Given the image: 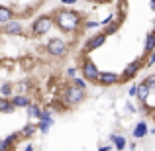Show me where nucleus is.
Here are the masks:
<instances>
[{
    "label": "nucleus",
    "instance_id": "obj_1",
    "mask_svg": "<svg viewBox=\"0 0 155 151\" xmlns=\"http://www.w3.org/2000/svg\"><path fill=\"white\" fill-rule=\"evenodd\" d=\"M53 24H57L63 31H75L81 24V14L75 10H59L53 18Z\"/></svg>",
    "mask_w": 155,
    "mask_h": 151
},
{
    "label": "nucleus",
    "instance_id": "obj_2",
    "mask_svg": "<svg viewBox=\"0 0 155 151\" xmlns=\"http://www.w3.org/2000/svg\"><path fill=\"white\" fill-rule=\"evenodd\" d=\"M84 90L83 88H77V87H67L65 88V92H63V98H65V102H67L69 106H77V104H81V102L84 100Z\"/></svg>",
    "mask_w": 155,
    "mask_h": 151
},
{
    "label": "nucleus",
    "instance_id": "obj_3",
    "mask_svg": "<svg viewBox=\"0 0 155 151\" xmlns=\"http://www.w3.org/2000/svg\"><path fill=\"white\" fill-rule=\"evenodd\" d=\"M51 26H53V18L51 16H39L38 20H34L31 30H34L35 35H43V34H47V31L51 30Z\"/></svg>",
    "mask_w": 155,
    "mask_h": 151
},
{
    "label": "nucleus",
    "instance_id": "obj_4",
    "mask_svg": "<svg viewBox=\"0 0 155 151\" xmlns=\"http://www.w3.org/2000/svg\"><path fill=\"white\" fill-rule=\"evenodd\" d=\"M67 51H69V47L63 39H51V41L47 43V53L53 55V57H65Z\"/></svg>",
    "mask_w": 155,
    "mask_h": 151
},
{
    "label": "nucleus",
    "instance_id": "obj_5",
    "mask_svg": "<svg viewBox=\"0 0 155 151\" xmlns=\"http://www.w3.org/2000/svg\"><path fill=\"white\" fill-rule=\"evenodd\" d=\"M98 69H96V65L92 63L91 59H84V63H83V77L87 80H96L98 79Z\"/></svg>",
    "mask_w": 155,
    "mask_h": 151
},
{
    "label": "nucleus",
    "instance_id": "obj_6",
    "mask_svg": "<svg viewBox=\"0 0 155 151\" xmlns=\"http://www.w3.org/2000/svg\"><path fill=\"white\" fill-rule=\"evenodd\" d=\"M96 80H98L100 84H104V87H110V84H116L118 80H120V77L112 71H106V73H98V79Z\"/></svg>",
    "mask_w": 155,
    "mask_h": 151
},
{
    "label": "nucleus",
    "instance_id": "obj_7",
    "mask_svg": "<svg viewBox=\"0 0 155 151\" xmlns=\"http://www.w3.org/2000/svg\"><path fill=\"white\" fill-rule=\"evenodd\" d=\"M140 69H141V61L137 59V61H134V63H130L128 67L124 69V73H122V77H120V79H122V80H130V79H132V77L136 75L137 71H140Z\"/></svg>",
    "mask_w": 155,
    "mask_h": 151
},
{
    "label": "nucleus",
    "instance_id": "obj_8",
    "mask_svg": "<svg viewBox=\"0 0 155 151\" xmlns=\"http://www.w3.org/2000/svg\"><path fill=\"white\" fill-rule=\"evenodd\" d=\"M104 41H106V34H96V35H92V38L87 41V49L88 51L98 49L100 45H104Z\"/></svg>",
    "mask_w": 155,
    "mask_h": 151
},
{
    "label": "nucleus",
    "instance_id": "obj_9",
    "mask_svg": "<svg viewBox=\"0 0 155 151\" xmlns=\"http://www.w3.org/2000/svg\"><path fill=\"white\" fill-rule=\"evenodd\" d=\"M4 31H6V34H22V24L16 22V20L14 22L10 20V22L4 24Z\"/></svg>",
    "mask_w": 155,
    "mask_h": 151
},
{
    "label": "nucleus",
    "instance_id": "obj_10",
    "mask_svg": "<svg viewBox=\"0 0 155 151\" xmlns=\"http://www.w3.org/2000/svg\"><path fill=\"white\" fill-rule=\"evenodd\" d=\"M151 90H153V88H149V87H147L145 83H141L140 87H136V96H140V100L143 102V100L147 98L149 94H151Z\"/></svg>",
    "mask_w": 155,
    "mask_h": 151
},
{
    "label": "nucleus",
    "instance_id": "obj_11",
    "mask_svg": "<svg viewBox=\"0 0 155 151\" xmlns=\"http://www.w3.org/2000/svg\"><path fill=\"white\" fill-rule=\"evenodd\" d=\"M147 136V124L145 122H140V124L134 128V137L136 140H141V137H145Z\"/></svg>",
    "mask_w": 155,
    "mask_h": 151
},
{
    "label": "nucleus",
    "instance_id": "obj_12",
    "mask_svg": "<svg viewBox=\"0 0 155 151\" xmlns=\"http://www.w3.org/2000/svg\"><path fill=\"white\" fill-rule=\"evenodd\" d=\"M12 16H14V12H12L8 6H0V24L10 22V20H12Z\"/></svg>",
    "mask_w": 155,
    "mask_h": 151
},
{
    "label": "nucleus",
    "instance_id": "obj_13",
    "mask_svg": "<svg viewBox=\"0 0 155 151\" xmlns=\"http://www.w3.org/2000/svg\"><path fill=\"white\" fill-rule=\"evenodd\" d=\"M26 108H28V116H30V118H41V112H43V110L39 108L38 104H28Z\"/></svg>",
    "mask_w": 155,
    "mask_h": 151
},
{
    "label": "nucleus",
    "instance_id": "obj_14",
    "mask_svg": "<svg viewBox=\"0 0 155 151\" xmlns=\"http://www.w3.org/2000/svg\"><path fill=\"white\" fill-rule=\"evenodd\" d=\"M110 140L114 141V145H116L118 151H124V147H126V140H124L122 136H110Z\"/></svg>",
    "mask_w": 155,
    "mask_h": 151
},
{
    "label": "nucleus",
    "instance_id": "obj_15",
    "mask_svg": "<svg viewBox=\"0 0 155 151\" xmlns=\"http://www.w3.org/2000/svg\"><path fill=\"white\" fill-rule=\"evenodd\" d=\"M10 104L14 106V108H16V106H28V104H30V98H26V96L18 94V96H14V100H12Z\"/></svg>",
    "mask_w": 155,
    "mask_h": 151
},
{
    "label": "nucleus",
    "instance_id": "obj_16",
    "mask_svg": "<svg viewBox=\"0 0 155 151\" xmlns=\"http://www.w3.org/2000/svg\"><path fill=\"white\" fill-rule=\"evenodd\" d=\"M12 110H14V106L10 104V100L8 98H0V112H12Z\"/></svg>",
    "mask_w": 155,
    "mask_h": 151
},
{
    "label": "nucleus",
    "instance_id": "obj_17",
    "mask_svg": "<svg viewBox=\"0 0 155 151\" xmlns=\"http://www.w3.org/2000/svg\"><path fill=\"white\" fill-rule=\"evenodd\" d=\"M35 130H38V126H34V124H28L26 126V128H24L22 130V132H20V136H34V133H35Z\"/></svg>",
    "mask_w": 155,
    "mask_h": 151
},
{
    "label": "nucleus",
    "instance_id": "obj_18",
    "mask_svg": "<svg viewBox=\"0 0 155 151\" xmlns=\"http://www.w3.org/2000/svg\"><path fill=\"white\" fill-rule=\"evenodd\" d=\"M153 45H155V38H153V34H147V39H145V51L151 53V51H153Z\"/></svg>",
    "mask_w": 155,
    "mask_h": 151
},
{
    "label": "nucleus",
    "instance_id": "obj_19",
    "mask_svg": "<svg viewBox=\"0 0 155 151\" xmlns=\"http://www.w3.org/2000/svg\"><path fill=\"white\" fill-rule=\"evenodd\" d=\"M0 92H2L4 98H6V96H10V94H12V84H10V83L2 84V87H0Z\"/></svg>",
    "mask_w": 155,
    "mask_h": 151
},
{
    "label": "nucleus",
    "instance_id": "obj_20",
    "mask_svg": "<svg viewBox=\"0 0 155 151\" xmlns=\"http://www.w3.org/2000/svg\"><path fill=\"white\" fill-rule=\"evenodd\" d=\"M73 87H77V88H83V90H84V88H87V83H84L83 79H77V77H75V79H73Z\"/></svg>",
    "mask_w": 155,
    "mask_h": 151
},
{
    "label": "nucleus",
    "instance_id": "obj_21",
    "mask_svg": "<svg viewBox=\"0 0 155 151\" xmlns=\"http://www.w3.org/2000/svg\"><path fill=\"white\" fill-rule=\"evenodd\" d=\"M118 31V24H106V34H116Z\"/></svg>",
    "mask_w": 155,
    "mask_h": 151
},
{
    "label": "nucleus",
    "instance_id": "obj_22",
    "mask_svg": "<svg viewBox=\"0 0 155 151\" xmlns=\"http://www.w3.org/2000/svg\"><path fill=\"white\" fill-rule=\"evenodd\" d=\"M143 83H145V84H147V87H149V88H153V87H155V75H149V77H147V79H145V80H143Z\"/></svg>",
    "mask_w": 155,
    "mask_h": 151
},
{
    "label": "nucleus",
    "instance_id": "obj_23",
    "mask_svg": "<svg viewBox=\"0 0 155 151\" xmlns=\"http://www.w3.org/2000/svg\"><path fill=\"white\" fill-rule=\"evenodd\" d=\"M0 151H8V145H6L4 140H0Z\"/></svg>",
    "mask_w": 155,
    "mask_h": 151
},
{
    "label": "nucleus",
    "instance_id": "obj_24",
    "mask_svg": "<svg viewBox=\"0 0 155 151\" xmlns=\"http://www.w3.org/2000/svg\"><path fill=\"white\" fill-rule=\"evenodd\" d=\"M67 75L71 77V79H75V77H77V71H75V69H69V71H67Z\"/></svg>",
    "mask_w": 155,
    "mask_h": 151
},
{
    "label": "nucleus",
    "instance_id": "obj_25",
    "mask_svg": "<svg viewBox=\"0 0 155 151\" xmlns=\"http://www.w3.org/2000/svg\"><path fill=\"white\" fill-rule=\"evenodd\" d=\"M153 61H155V55H153V53H149V59H147V65H153Z\"/></svg>",
    "mask_w": 155,
    "mask_h": 151
},
{
    "label": "nucleus",
    "instance_id": "obj_26",
    "mask_svg": "<svg viewBox=\"0 0 155 151\" xmlns=\"http://www.w3.org/2000/svg\"><path fill=\"white\" fill-rule=\"evenodd\" d=\"M77 0H61V4H67V6H71V4H75Z\"/></svg>",
    "mask_w": 155,
    "mask_h": 151
},
{
    "label": "nucleus",
    "instance_id": "obj_27",
    "mask_svg": "<svg viewBox=\"0 0 155 151\" xmlns=\"http://www.w3.org/2000/svg\"><path fill=\"white\" fill-rule=\"evenodd\" d=\"M128 94H130V96H136V87H132V88H130V92H128Z\"/></svg>",
    "mask_w": 155,
    "mask_h": 151
},
{
    "label": "nucleus",
    "instance_id": "obj_28",
    "mask_svg": "<svg viewBox=\"0 0 155 151\" xmlns=\"http://www.w3.org/2000/svg\"><path fill=\"white\" fill-rule=\"evenodd\" d=\"M24 151H34V147H31V145H28V147L24 149Z\"/></svg>",
    "mask_w": 155,
    "mask_h": 151
},
{
    "label": "nucleus",
    "instance_id": "obj_29",
    "mask_svg": "<svg viewBox=\"0 0 155 151\" xmlns=\"http://www.w3.org/2000/svg\"><path fill=\"white\" fill-rule=\"evenodd\" d=\"M91 2H108V0H91Z\"/></svg>",
    "mask_w": 155,
    "mask_h": 151
}]
</instances>
